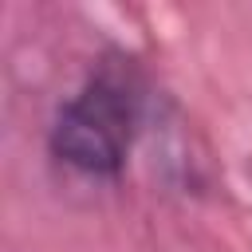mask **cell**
Listing matches in <instances>:
<instances>
[{
	"mask_svg": "<svg viewBox=\"0 0 252 252\" xmlns=\"http://www.w3.org/2000/svg\"><path fill=\"white\" fill-rule=\"evenodd\" d=\"M138 79L126 63H98L55 110L47 150L83 177H118L138 130Z\"/></svg>",
	"mask_w": 252,
	"mask_h": 252,
	"instance_id": "1",
	"label": "cell"
}]
</instances>
